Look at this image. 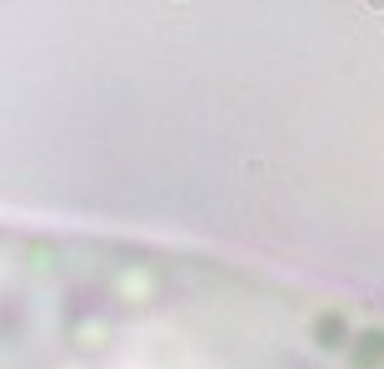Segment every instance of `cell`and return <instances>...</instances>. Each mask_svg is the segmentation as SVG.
I'll return each instance as SVG.
<instances>
[{
	"label": "cell",
	"mask_w": 384,
	"mask_h": 369,
	"mask_svg": "<svg viewBox=\"0 0 384 369\" xmlns=\"http://www.w3.org/2000/svg\"><path fill=\"white\" fill-rule=\"evenodd\" d=\"M0 369H384V304L269 265L0 225Z\"/></svg>",
	"instance_id": "6da1fadb"
}]
</instances>
